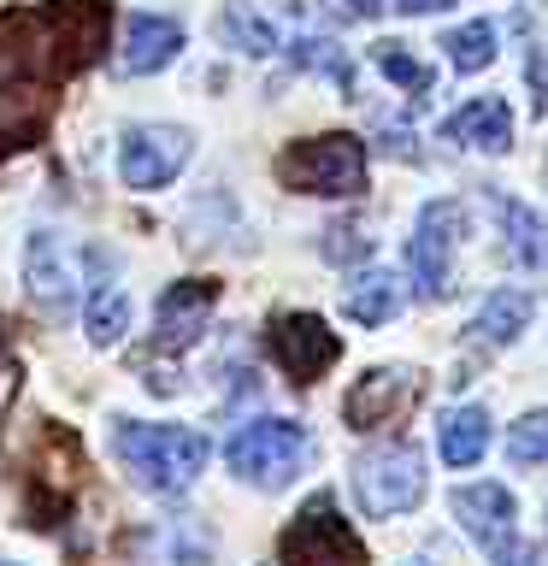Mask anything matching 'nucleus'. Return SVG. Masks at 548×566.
Returning a JSON list of instances; mask_svg holds the SVG:
<instances>
[{"label":"nucleus","mask_w":548,"mask_h":566,"mask_svg":"<svg viewBox=\"0 0 548 566\" xmlns=\"http://www.w3.org/2000/svg\"><path fill=\"white\" fill-rule=\"evenodd\" d=\"M113 454L118 467L154 495H183L201 478L212 442L194 424H148V419H118L113 424Z\"/></svg>","instance_id":"obj_1"},{"label":"nucleus","mask_w":548,"mask_h":566,"mask_svg":"<svg viewBox=\"0 0 548 566\" xmlns=\"http://www.w3.org/2000/svg\"><path fill=\"white\" fill-rule=\"evenodd\" d=\"M224 460H230V472H236L242 484L283 490L313 460V437H307V424H295V419H247V424L230 431Z\"/></svg>","instance_id":"obj_2"},{"label":"nucleus","mask_w":548,"mask_h":566,"mask_svg":"<svg viewBox=\"0 0 548 566\" xmlns=\"http://www.w3.org/2000/svg\"><path fill=\"white\" fill-rule=\"evenodd\" d=\"M277 177L301 195H360L366 189V142L348 130L289 142L277 154Z\"/></svg>","instance_id":"obj_3"},{"label":"nucleus","mask_w":548,"mask_h":566,"mask_svg":"<svg viewBox=\"0 0 548 566\" xmlns=\"http://www.w3.org/2000/svg\"><path fill=\"white\" fill-rule=\"evenodd\" d=\"M424 454L413 442H378L354 460V502H360L371 520H401L424 502Z\"/></svg>","instance_id":"obj_4"},{"label":"nucleus","mask_w":548,"mask_h":566,"mask_svg":"<svg viewBox=\"0 0 548 566\" xmlns=\"http://www.w3.org/2000/svg\"><path fill=\"white\" fill-rule=\"evenodd\" d=\"M277 555H283V566H366V543L354 537V525L336 513L330 495L318 490L313 502L283 525Z\"/></svg>","instance_id":"obj_5"},{"label":"nucleus","mask_w":548,"mask_h":566,"mask_svg":"<svg viewBox=\"0 0 548 566\" xmlns=\"http://www.w3.org/2000/svg\"><path fill=\"white\" fill-rule=\"evenodd\" d=\"M466 242V207L460 201H424L419 207V230H413V248H407V260H413V295L419 301H442L454 290V248Z\"/></svg>","instance_id":"obj_6"},{"label":"nucleus","mask_w":548,"mask_h":566,"mask_svg":"<svg viewBox=\"0 0 548 566\" xmlns=\"http://www.w3.org/2000/svg\"><path fill=\"white\" fill-rule=\"evenodd\" d=\"M189 154H194V136L177 130V124H130L118 142V177L130 189H166L189 166Z\"/></svg>","instance_id":"obj_7"},{"label":"nucleus","mask_w":548,"mask_h":566,"mask_svg":"<svg viewBox=\"0 0 548 566\" xmlns=\"http://www.w3.org/2000/svg\"><path fill=\"white\" fill-rule=\"evenodd\" d=\"M424 378L413 366H371L366 378H354V389L342 396V419L348 431H378V424H396L407 407L419 401Z\"/></svg>","instance_id":"obj_8"},{"label":"nucleus","mask_w":548,"mask_h":566,"mask_svg":"<svg viewBox=\"0 0 548 566\" xmlns=\"http://www.w3.org/2000/svg\"><path fill=\"white\" fill-rule=\"evenodd\" d=\"M272 360L289 371L295 384H313L342 360V336H336L318 313H283L272 325Z\"/></svg>","instance_id":"obj_9"},{"label":"nucleus","mask_w":548,"mask_h":566,"mask_svg":"<svg viewBox=\"0 0 548 566\" xmlns=\"http://www.w3.org/2000/svg\"><path fill=\"white\" fill-rule=\"evenodd\" d=\"M449 513L466 525V537L484 548V555H502V548L519 537V507L502 484H460L449 495Z\"/></svg>","instance_id":"obj_10"},{"label":"nucleus","mask_w":548,"mask_h":566,"mask_svg":"<svg viewBox=\"0 0 548 566\" xmlns=\"http://www.w3.org/2000/svg\"><path fill=\"white\" fill-rule=\"evenodd\" d=\"M183 53V24L159 12H130L124 18V42H118V71L124 77H154Z\"/></svg>","instance_id":"obj_11"},{"label":"nucleus","mask_w":548,"mask_h":566,"mask_svg":"<svg viewBox=\"0 0 548 566\" xmlns=\"http://www.w3.org/2000/svg\"><path fill=\"white\" fill-rule=\"evenodd\" d=\"M212 307H219V283L212 277H183V283H171L166 295H159V313H154V343L159 348H189L194 336L207 331V318Z\"/></svg>","instance_id":"obj_12"},{"label":"nucleus","mask_w":548,"mask_h":566,"mask_svg":"<svg viewBox=\"0 0 548 566\" xmlns=\"http://www.w3.org/2000/svg\"><path fill=\"white\" fill-rule=\"evenodd\" d=\"M442 136L460 142V148H472V154H507L513 148V106L502 95L466 101L449 124H442Z\"/></svg>","instance_id":"obj_13"},{"label":"nucleus","mask_w":548,"mask_h":566,"mask_svg":"<svg viewBox=\"0 0 548 566\" xmlns=\"http://www.w3.org/2000/svg\"><path fill=\"white\" fill-rule=\"evenodd\" d=\"M495 219H502V248L519 272H542L548 277V212H537L530 201H513V195H495Z\"/></svg>","instance_id":"obj_14"},{"label":"nucleus","mask_w":548,"mask_h":566,"mask_svg":"<svg viewBox=\"0 0 548 566\" xmlns=\"http://www.w3.org/2000/svg\"><path fill=\"white\" fill-rule=\"evenodd\" d=\"M283 18H289V7H265V0H230L224 18H219V35L236 53H254V60H265V53L283 48Z\"/></svg>","instance_id":"obj_15"},{"label":"nucleus","mask_w":548,"mask_h":566,"mask_svg":"<svg viewBox=\"0 0 548 566\" xmlns=\"http://www.w3.org/2000/svg\"><path fill=\"white\" fill-rule=\"evenodd\" d=\"M530 313H537V301H530L525 290H489L484 307L472 313L466 343L472 348H507V343H519V331L530 325Z\"/></svg>","instance_id":"obj_16"},{"label":"nucleus","mask_w":548,"mask_h":566,"mask_svg":"<svg viewBox=\"0 0 548 566\" xmlns=\"http://www.w3.org/2000/svg\"><path fill=\"white\" fill-rule=\"evenodd\" d=\"M30 301H42L53 313H65L77 301V265H71L60 237H48V230L30 242Z\"/></svg>","instance_id":"obj_17"},{"label":"nucleus","mask_w":548,"mask_h":566,"mask_svg":"<svg viewBox=\"0 0 548 566\" xmlns=\"http://www.w3.org/2000/svg\"><path fill=\"white\" fill-rule=\"evenodd\" d=\"M489 449V407H454L449 419H442V437H436V454H442V467H454V472H466L477 467Z\"/></svg>","instance_id":"obj_18"},{"label":"nucleus","mask_w":548,"mask_h":566,"mask_svg":"<svg viewBox=\"0 0 548 566\" xmlns=\"http://www.w3.org/2000/svg\"><path fill=\"white\" fill-rule=\"evenodd\" d=\"M342 313L354 318V325H389V318L401 313V277L366 272V277L342 295Z\"/></svg>","instance_id":"obj_19"},{"label":"nucleus","mask_w":548,"mask_h":566,"mask_svg":"<svg viewBox=\"0 0 548 566\" xmlns=\"http://www.w3.org/2000/svg\"><path fill=\"white\" fill-rule=\"evenodd\" d=\"M83 331L95 348H113L118 336L130 331V295H124L118 283H101V290L83 301Z\"/></svg>","instance_id":"obj_20"},{"label":"nucleus","mask_w":548,"mask_h":566,"mask_svg":"<svg viewBox=\"0 0 548 566\" xmlns=\"http://www.w3.org/2000/svg\"><path fill=\"white\" fill-rule=\"evenodd\" d=\"M449 65L454 71H484V65H495V24L489 18H472V24H460V30H449Z\"/></svg>","instance_id":"obj_21"},{"label":"nucleus","mask_w":548,"mask_h":566,"mask_svg":"<svg viewBox=\"0 0 548 566\" xmlns=\"http://www.w3.org/2000/svg\"><path fill=\"white\" fill-rule=\"evenodd\" d=\"M371 65H378L389 83H401L413 101H419V95H431V83H436V71H431V65H419L413 53H407V42H378V48H371Z\"/></svg>","instance_id":"obj_22"},{"label":"nucleus","mask_w":548,"mask_h":566,"mask_svg":"<svg viewBox=\"0 0 548 566\" xmlns=\"http://www.w3.org/2000/svg\"><path fill=\"white\" fill-rule=\"evenodd\" d=\"M289 60H295V65H307V71H325V77L342 88V95H354V65H348V53H342V48L318 42V35H301V42H289Z\"/></svg>","instance_id":"obj_23"},{"label":"nucleus","mask_w":548,"mask_h":566,"mask_svg":"<svg viewBox=\"0 0 548 566\" xmlns=\"http://www.w3.org/2000/svg\"><path fill=\"white\" fill-rule=\"evenodd\" d=\"M507 460H513V467H548V407L525 413L507 431Z\"/></svg>","instance_id":"obj_24"},{"label":"nucleus","mask_w":548,"mask_h":566,"mask_svg":"<svg viewBox=\"0 0 548 566\" xmlns=\"http://www.w3.org/2000/svg\"><path fill=\"white\" fill-rule=\"evenodd\" d=\"M495 566H548V548H537V543H519V537H513L507 548H502V555H489Z\"/></svg>","instance_id":"obj_25"},{"label":"nucleus","mask_w":548,"mask_h":566,"mask_svg":"<svg viewBox=\"0 0 548 566\" xmlns=\"http://www.w3.org/2000/svg\"><path fill=\"white\" fill-rule=\"evenodd\" d=\"M330 12L336 18H378L383 0H330Z\"/></svg>","instance_id":"obj_26"},{"label":"nucleus","mask_w":548,"mask_h":566,"mask_svg":"<svg viewBox=\"0 0 548 566\" xmlns=\"http://www.w3.org/2000/svg\"><path fill=\"white\" fill-rule=\"evenodd\" d=\"M396 7L407 18H424V12H449V7H460V0H396Z\"/></svg>","instance_id":"obj_27"},{"label":"nucleus","mask_w":548,"mask_h":566,"mask_svg":"<svg viewBox=\"0 0 548 566\" xmlns=\"http://www.w3.org/2000/svg\"><path fill=\"white\" fill-rule=\"evenodd\" d=\"M0 566H12V560H0Z\"/></svg>","instance_id":"obj_28"},{"label":"nucleus","mask_w":548,"mask_h":566,"mask_svg":"<svg viewBox=\"0 0 548 566\" xmlns=\"http://www.w3.org/2000/svg\"><path fill=\"white\" fill-rule=\"evenodd\" d=\"M413 566H424V560H413Z\"/></svg>","instance_id":"obj_29"},{"label":"nucleus","mask_w":548,"mask_h":566,"mask_svg":"<svg viewBox=\"0 0 548 566\" xmlns=\"http://www.w3.org/2000/svg\"><path fill=\"white\" fill-rule=\"evenodd\" d=\"M0 343H7V336H0Z\"/></svg>","instance_id":"obj_30"}]
</instances>
